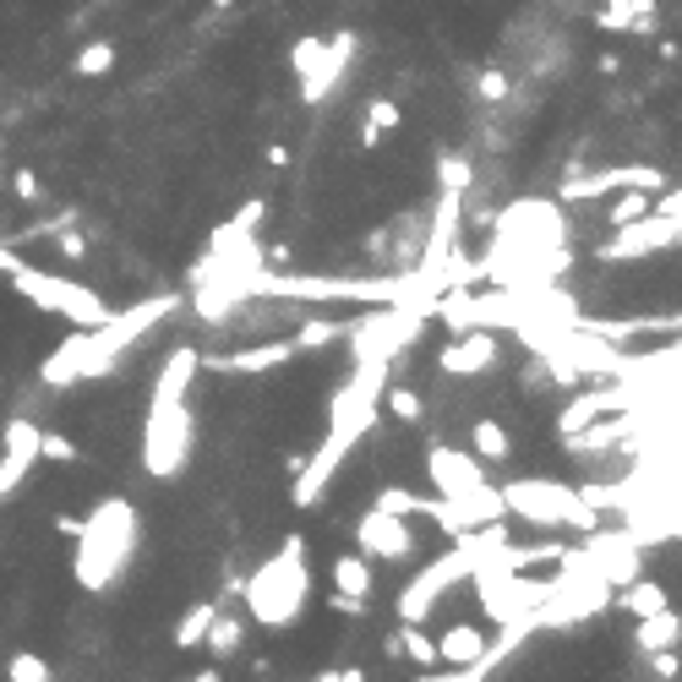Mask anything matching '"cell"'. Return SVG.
<instances>
[{"mask_svg":"<svg viewBox=\"0 0 682 682\" xmlns=\"http://www.w3.org/2000/svg\"><path fill=\"white\" fill-rule=\"evenodd\" d=\"M55 251H61L66 262H88V257H94V246H88V235H83L77 224H66V230H55Z\"/></svg>","mask_w":682,"mask_h":682,"instance_id":"8d00e7d4","label":"cell"},{"mask_svg":"<svg viewBox=\"0 0 682 682\" xmlns=\"http://www.w3.org/2000/svg\"><path fill=\"white\" fill-rule=\"evenodd\" d=\"M39 459L45 464H77L83 454H77V443L66 432H39Z\"/></svg>","mask_w":682,"mask_h":682,"instance_id":"836d02e7","label":"cell"},{"mask_svg":"<svg viewBox=\"0 0 682 682\" xmlns=\"http://www.w3.org/2000/svg\"><path fill=\"white\" fill-rule=\"evenodd\" d=\"M240 638H246V622H240V617H230V611L219 606V611H213V622H208V638H202V644L224 660V655H235V649H240Z\"/></svg>","mask_w":682,"mask_h":682,"instance_id":"83f0119b","label":"cell"},{"mask_svg":"<svg viewBox=\"0 0 682 682\" xmlns=\"http://www.w3.org/2000/svg\"><path fill=\"white\" fill-rule=\"evenodd\" d=\"M12 186H17V197H23V202H39V197H45V186H39V175H34L28 164H17V175H12Z\"/></svg>","mask_w":682,"mask_h":682,"instance_id":"74e56055","label":"cell"},{"mask_svg":"<svg viewBox=\"0 0 682 682\" xmlns=\"http://www.w3.org/2000/svg\"><path fill=\"white\" fill-rule=\"evenodd\" d=\"M356 546H361L367 557H388V562L416 557V535H410V524H405L399 513H383V508H367V513L356 519Z\"/></svg>","mask_w":682,"mask_h":682,"instance_id":"4fadbf2b","label":"cell"},{"mask_svg":"<svg viewBox=\"0 0 682 682\" xmlns=\"http://www.w3.org/2000/svg\"><path fill=\"white\" fill-rule=\"evenodd\" d=\"M595 72H600V77H617V72H622V61H617V55H611V50H606V55H600V61H595Z\"/></svg>","mask_w":682,"mask_h":682,"instance_id":"b9f144b4","label":"cell"},{"mask_svg":"<svg viewBox=\"0 0 682 682\" xmlns=\"http://www.w3.org/2000/svg\"><path fill=\"white\" fill-rule=\"evenodd\" d=\"M394 638H399V655H405V660H416V666H426V671L437 666V644H432V633H426L421 622H405Z\"/></svg>","mask_w":682,"mask_h":682,"instance_id":"f1b7e54d","label":"cell"},{"mask_svg":"<svg viewBox=\"0 0 682 682\" xmlns=\"http://www.w3.org/2000/svg\"><path fill=\"white\" fill-rule=\"evenodd\" d=\"M372 508H383V513H399V519H410V513H426V497H416V492H405V486H388Z\"/></svg>","mask_w":682,"mask_h":682,"instance_id":"e575fe53","label":"cell"},{"mask_svg":"<svg viewBox=\"0 0 682 682\" xmlns=\"http://www.w3.org/2000/svg\"><path fill=\"white\" fill-rule=\"evenodd\" d=\"M470 443H475V459H492V464H503V459L513 454V437H508L503 421H492V416H481V421L470 426Z\"/></svg>","mask_w":682,"mask_h":682,"instance_id":"d4e9b609","label":"cell"},{"mask_svg":"<svg viewBox=\"0 0 682 682\" xmlns=\"http://www.w3.org/2000/svg\"><path fill=\"white\" fill-rule=\"evenodd\" d=\"M503 541H508L503 519H497V524H481V530H470V535H459L448 557L426 562V568L405 584V595H399V622H426V617H432V606H437V600H443L459 579H470V573H475V562H481V557H492Z\"/></svg>","mask_w":682,"mask_h":682,"instance_id":"5b68a950","label":"cell"},{"mask_svg":"<svg viewBox=\"0 0 682 682\" xmlns=\"http://www.w3.org/2000/svg\"><path fill=\"white\" fill-rule=\"evenodd\" d=\"M475 94H481L486 104H503V99L513 94V77L497 72V66H486V72H475Z\"/></svg>","mask_w":682,"mask_h":682,"instance_id":"d590c367","label":"cell"},{"mask_svg":"<svg viewBox=\"0 0 682 682\" xmlns=\"http://www.w3.org/2000/svg\"><path fill=\"white\" fill-rule=\"evenodd\" d=\"M132 551H137V508L126 497H110L99 503L83 530H77V557H72V573L83 590H110L126 568H132Z\"/></svg>","mask_w":682,"mask_h":682,"instance_id":"3957f363","label":"cell"},{"mask_svg":"<svg viewBox=\"0 0 682 682\" xmlns=\"http://www.w3.org/2000/svg\"><path fill=\"white\" fill-rule=\"evenodd\" d=\"M497 492H503L508 519H530V524H541V530L573 524L579 535H590V530L600 524V513L584 508L579 492H568V486H557V481H546V475H535V481H508V486H497Z\"/></svg>","mask_w":682,"mask_h":682,"instance_id":"ba28073f","label":"cell"},{"mask_svg":"<svg viewBox=\"0 0 682 682\" xmlns=\"http://www.w3.org/2000/svg\"><path fill=\"white\" fill-rule=\"evenodd\" d=\"M617 606H622V611H633V617H655V611H666V606H671V595L638 573L633 584H622V590H617Z\"/></svg>","mask_w":682,"mask_h":682,"instance_id":"cb8c5ba5","label":"cell"},{"mask_svg":"<svg viewBox=\"0 0 682 682\" xmlns=\"http://www.w3.org/2000/svg\"><path fill=\"white\" fill-rule=\"evenodd\" d=\"M628 186H638V191H660L666 175H660V164H606V170H590V175H584V170H568L557 202H595V197H606V191H628Z\"/></svg>","mask_w":682,"mask_h":682,"instance_id":"8fae6325","label":"cell"},{"mask_svg":"<svg viewBox=\"0 0 682 682\" xmlns=\"http://www.w3.org/2000/svg\"><path fill=\"white\" fill-rule=\"evenodd\" d=\"M7 278H12V289H17L28 306H39V311H50V317H66L72 327H99V322L115 317V306H110L94 284H77V278H66V273L17 262Z\"/></svg>","mask_w":682,"mask_h":682,"instance_id":"8992f818","label":"cell"},{"mask_svg":"<svg viewBox=\"0 0 682 682\" xmlns=\"http://www.w3.org/2000/svg\"><path fill=\"white\" fill-rule=\"evenodd\" d=\"M235 7V0H213V12H230Z\"/></svg>","mask_w":682,"mask_h":682,"instance_id":"7dc6e473","label":"cell"},{"mask_svg":"<svg viewBox=\"0 0 682 682\" xmlns=\"http://www.w3.org/2000/svg\"><path fill=\"white\" fill-rule=\"evenodd\" d=\"M595 28L600 34H638L649 39L655 34V0H606L595 12Z\"/></svg>","mask_w":682,"mask_h":682,"instance_id":"ac0fdd59","label":"cell"},{"mask_svg":"<svg viewBox=\"0 0 682 682\" xmlns=\"http://www.w3.org/2000/svg\"><path fill=\"white\" fill-rule=\"evenodd\" d=\"M383 383H388V356H367V361H356V377L333 394V416H327V437H322V448L295 470V492H289L295 508L322 503V492H327V481L338 475V464H345L350 448L377 426Z\"/></svg>","mask_w":682,"mask_h":682,"instance_id":"6da1fadb","label":"cell"},{"mask_svg":"<svg viewBox=\"0 0 682 682\" xmlns=\"http://www.w3.org/2000/svg\"><path fill=\"white\" fill-rule=\"evenodd\" d=\"M649 660H655V677H666V682L677 677V649H655Z\"/></svg>","mask_w":682,"mask_h":682,"instance_id":"ab89813d","label":"cell"},{"mask_svg":"<svg viewBox=\"0 0 682 682\" xmlns=\"http://www.w3.org/2000/svg\"><path fill=\"white\" fill-rule=\"evenodd\" d=\"M377 410H388L399 426H421V421H426V399H421L416 388H405V383H383Z\"/></svg>","mask_w":682,"mask_h":682,"instance_id":"603a6c76","label":"cell"},{"mask_svg":"<svg viewBox=\"0 0 682 682\" xmlns=\"http://www.w3.org/2000/svg\"><path fill=\"white\" fill-rule=\"evenodd\" d=\"M497 350L503 345L492 327H459V338L443 345V356H437V372L443 377H486L497 367Z\"/></svg>","mask_w":682,"mask_h":682,"instance_id":"7c38bea8","label":"cell"},{"mask_svg":"<svg viewBox=\"0 0 682 682\" xmlns=\"http://www.w3.org/2000/svg\"><path fill=\"white\" fill-rule=\"evenodd\" d=\"M34 464H39V426L34 421H12L7 426V454H0V503L28 481Z\"/></svg>","mask_w":682,"mask_h":682,"instance_id":"2e32d148","label":"cell"},{"mask_svg":"<svg viewBox=\"0 0 682 682\" xmlns=\"http://www.w3.org/2000/svg\"><path fill=\"white\" fill-rule=\"evenodd\" d=\"M327 606H333L338 617H367V600H356V595H338V590L327 595Z\"/></svg>","mask_w":682,"mask_h":682,"instance_id":"f35d334b","label":"cell"},{"mask_svg":"<svg viewBox=\"0 0 682 682\" xmlns=\"http://www.w3.org/2000/svg\"><path fill=\"white\" fill-rule=\"evenodd\" d=\"M426 475H432L437 497H464V492H475V486L486 481L481 459H475V454H459V448H448V443H432V448H426Z\"/></svg>","mask_w":682,"mask_h":682,"instance_id":"9a60e30c","label":"cell"},{"mask_svg":"<svg viewBox=\"0 0 682 682\" xmlns=\"http://www.w3.org/2000/svg\"><path fill=\"white\" fill-rule=\"evenodd\" d=\"M405 126V110H399V99H372L367 104V121H361V148H377L388 132H399Z\"/></svg>","mask_w":682,"mask_h":682,"instance_id":"7402d4cb","label":"cell"},{"mask_svg":"<svg viewBox=\"0 0 682 682\" xmlns=\"http://www.w3.org/2000/svg\"><path fill=\"white\" fill-rule=\"evenodd\" d=\"M333 338H345V322H333V317H311L295 327V350H327Z\"/></svg>","mask_w":682,"mask_h":682,"instance_id":"f546056e","label":"cell"},{"mask_svg":"<svg viewBox=\"0 0 682 682\" xmlns=\"http://www.w3.org/2000/svg\"><path fill=\"white\" fill-rule=\"evenodd\" d=\"M437 186L443 191H470L475 186V164L464 153H437Z\"/></svg>","mask_w":682,"mask_h":682,"instance_id":"4dcf8cb0","label":"cell"},{"mask_svg":"<svg viewBox=\"0 0 682 682\" xmlns=\"http://www.w3.org/2000/svg\"><path fill=\"white\" fill-rule=\"evenodd\" d=\"M7 677H12V682H55L50 660H45V655H34V649H17V655H12V666H7Z\"/></svg>","mask_w":682,"mask_h":682,"instance_id":"d6a6232c","label":"cell"},{"mask_svg":"<svg viewBox=\"0 0 682 682\" xmlns=\"http://www.w3.org/2000/svg\"><path fill=\"white\" fill-rule=\"evenodd\" d=\"M361 55V39L350 28H338V34H300L289 45V66H295V83H300V99L317 110L338 94V83H345L350 61Z\"/></svg>","mask_w":682,"mask_h":682,"instance_id":"52a82bcc","label":"cell"},{"mask_svg":"<svg viewBox=\"0 0 682 682\" xmlns=\"http://www.w3.org/2000/svg\"><path fill=\"white\" fill-rule=\"evenodd\" d=\"M306 595H311V573H306V535H284V546L240 579V600H246V617L262 622V628H289L300 611H306Z\"/></svg>","mask_w":682,"mask_h":682,"instance_id":"277c9868","label":"cell"},{"mask_svg":"<svg viewBox=\"0 0 682 682\" xmlns=\"http://www.w3.org/2000/svg\"><path fill=\"white\" fill-rule=\"evenodd\" d=\"M262 159H268L273 170H284V164H289V148H284V142H268V148H262Z\"/></svg>","mask_w":682,"mask_h":682,"instance_id":"60d3db41","label":"cell"},{"mask_svg":"<svg viewBox=\"0 0 682 682\" xmlns=\"http://www.w3.org/2000/svg\"><path fill=\"white\" fill-rule=\"evenodd\" d=\"M115 72V45L110 39H94V45H83L77 50V61H72V77H83V83H94V77H110Z\"/></svg>","mask_w":682,"mask_h":682,"instance_id":"484cf974","label":"cell"},{"mask_svg":"<svg viewBox=\"0 0 682 682\" xmlns=\"http://www.w3.org/2000/svg\"><path fill=\"white\" fill-rule=\"evenodd\" d=\"M333 590H338V595L367 600V595H372V562H367V557H356V551L333 557Z\"/></svg>","mask_w":682,"mask_h":682,"instance_id":"44dd1931","label":"cell"},{"mask_svg":"<svg viewBox=\"0 0 682 682\" xmlns=\"http://www.w3.org/2000/svg\"><path fill=\"white\" fill-rule=\"evenodd\" d=\"M295 356H300L295 338H268V345H246V350H230V356H202V367H213L219 377H262V372L289 367Z\"/></svg>","mask_w":682,"mask_h":682,"instance_id":"5bb4252c","label":"cell"},{"mask_svg":"<svg viewBox=\"0 0 682 682\" xmlns=\"http://www.w3.org/2000/svg\"><path fill=\"white\" fill-rule=\"evenodd\" d=\"M432 644H437V666H470V660L486 655V633H481L475 622H454V628H443V638H432Z\"/></svg>","mask_w":682,"mask_h":682,"instance_id":"d6986e66","label":"cell"},{"mask_svg":"<svg viewBox=\"0 0 682 682\" xmlns=\"http://www.w3.org/2000/svg\"><path fill=\"white\" fill-rule=\"evenodd\" d=\"M649 202H655V191H638V186H628V191H617V202L606 208V219H611V224H633L638 213H649Z\"/></svg>","mask_w":682,"mask_h":682,"instance_id":"1f68e13d","label":"cell"},{"mask_svg":"<svg viewBox=\"0 0 682 682\" xmlns=\"http://www.w3.org/2000/svg\"><path fill=\"white\" fill-rule=\"evenodd\" d=\"M327 682H367V671H361V666H345V671H333Z\"/></svg>","mask_w":682,"mask_h":682,"instance_id":"ee69618b","label":"cell"},{"mask_svg":"<svg viewBox=\"0 0 682 682\" xmlns=\"http://www.w3.org/2000/svg\"><path fill=\"white\" fill-rule=\"evenodd\" d=\"M191 682H219V666H208V671H197Z\"/></svg>","mask_w":682,"mask_h":682,"instance_id":"bcb514c9","label":"cell"},{"mask_svg":"<svg viewBox=\"0 0 682 682\" xmlns=\"http://www.w3.org/2000/svg\"><path fill=\"white\" fill-rule=\"evenodd\" d=\"M213 611H219V600H197V606H191V611H186V617L175 622V649H202Z\"/></svg>","mask_w":682,"mask_h":682,"instance_id":"4316f807","label":"cell"},{"mask_svg":"<svg viewBox=\"0 0 682 682\" xmlns=\"http://www.w3.org/2000/svg\"><path fill=\"white\" fill-rule=\"evenodd\" d=\"M17 262H23V257H17V251H12V246H7V240H0V273H12V268H17Z\"/></svg>","mask_w":682,"mask_h":682,"instance_id":"f6af8a7d","label":"cell"},{"mask_svg":"<svg viewBox=\"0 0 682 682\" xmlns=\"http://www.w3.org/2000/svg\"><path fill=\"white\" fill-rule=\"evenodd\" d=\"M677 638H682V622H677L671 606L655 611V617H638V628H633V644H638L644 655H655V649H677Z\"/></svg>","mask_w":682,"mask_h":682,"instance_id":"ffe728a7","label":"cell"},{"mask_svg":"<svg viewBox=\"0 0 682 682\" xmlns=\"http://www.w3.org/2000/svg\"><path fill=\"white\" fill-rule=\"evenodd\" d=\"M55 530H61V535H72V541H77V530H83V519H77V513H61V519H55Z\"/></svg>","mask_w":682,"mask_h":682,"instance_id":"7bdbcfd3","label":"cell"},{"mask_svg":"<svg viewBox=\"0 0 682 682\" xmlns=\"http://www.w3.org/2000/svg\"><path fill=\"white\" fill-rule=\"evenodd\" d=\"M191 459V410L186 399L181 405H148V421H142V470L153 481H170L181 475Z\"/></svg>","mask_w":682,"mask_h":682,"instance_id":"9c48e42d","label":"cell"},{"mask_svg":"<svg viewBox=\"0 0 682 682\" xmlns=\"http://www.w3.org/2000/svg\"><path fill=\"white\" fill-rule=\"evenodd\" d=\"M197 372H202V350H197V345H175V350L164 356L159 377H153V394H148V405H181V399L191 394Z\"/></svg>","mask_w":682,"mask_h":682,"instance_id":"e0dca14e","label":"cell"},{"mask_svg":"<svg viewBox=\"0 0 682 682\" xmlns=\"http://www.w3.org/2000/svg\"><path fill=\"white\" fill-rule=\"evenodd\" d=\"M677 230H682V213L649 208V213H638L633 224H617V235H611L595 257H600V262H638V257L671 251V246H677Z\"/></svg>","mask_w":682,"mask_h":682,"instance_id":"30bf717a","label":"cell"},{"mask_svg":"<svg viewBox=\"0 0 682 682\" xmlns=\"http://www.w3.org/2000/svg\"><path fill=\"white\" fill-rule=\"evenodd\" d=\"M175 306H181V295H148V300L115 311V317L99 322V327H77L66 345L39 367V383L72 388V383H99V377H110V372L121 367V356L137 345V338H148V327L164 322Z\"/></svg>","mask_w":682,"mask_h":682,"instance_id":"7a4b0ae2","label":"cell"}]
</instances>
